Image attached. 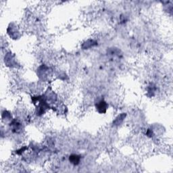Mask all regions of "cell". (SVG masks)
Instances as JSON below:
<instances>
[{
    "label": "cell",
    "mask_w": 173,
    "mask_h": 173,
    "mask_svg": "<svg viewBox=\"0 0 173 173\" xmlns=\"http://www.w3.org/2000/svg\"><path fill=\"white\" fill-rule=\"evenodd\" d=\"M95 107L96 108H97V110L98 112H100V114H103L106 112L108 105L106 104V102H104V100H101L96 104Z\"/></svg>",
    "instance_id": "cell-1"
},
{
    "label": "cell",
    "mask_w": 173,
    "mask_h": 173,
    "mask_svg": "<svg viewBox=\"0 0 173 173\" xmlns=\"http://www.w3.org/2000/svg\"><path fill=\"white\" fill-rule=\"evenodd\" d=\"M69 160L71 164L74 165H78L80 162V156L76 154H73L69 157Z\"/></svg>",
    "instance_id": "cell-2"
}]
</instances>
